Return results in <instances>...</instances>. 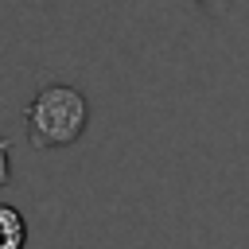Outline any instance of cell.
<instances>
[{"label": "cell", "mask_w": 249, "mask_h": 249, "mask_svg": "<svg viewBox=\"0 0 249 249\" xmlns=\"http://www.w3.org/2000/svg\"><path fill=\"white\" fill-rule=\"evenodd\" d=\"M86 128V97L70 86H47L27 105V136L35 148H62Z\"/></svg>", "instance_id": "cell-1"}, {"label": "cell", "mask_w": 249, "mask_h": 249, "mask_svg": "<svg viewBox=\"0 0 249 249\" xmlns=\"http://www.w3.org/2000/svg\"><path fill=\"white\" fill-rule=\"evenodd\" d=\"M23 237H27V226L19 210L0 206V249H23Z\"/></svg>", "instance_id": "cell-2"}, {"label": "cell", "mask_w": 249, "mask_h": 249, "mask_svg": "<svg viewBox=\"0 0 249 249\" xmlns=\"http://www.w3.org/2000/svg\"><path fill=\"white\" fill-rule=\"evenodd\" d=\"M8 179V152H4V144H0V183Z\"/></svg>", "instance_id": "cell-3"}]
</instances>
